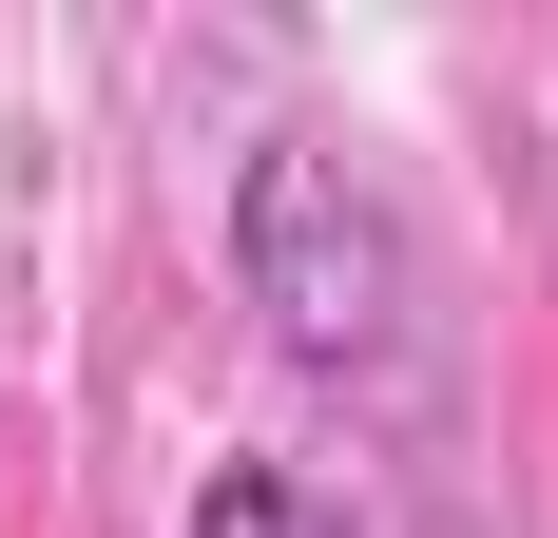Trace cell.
Returning a JSON list of instances; mask_svg holds the SVG:
<instances>
[{"label": "cell", "mask_w": 558, "mask_h": 538, "mask_svg": "<svg viewBox=\"0 0 558 538\" xmlns=\"http://www.w3.org/2000/svg\"><path fill=\"white\" fill-rule=\"evenodd\" d=\"M231 289L270 308L289 366H328V384H404L424 366V250H404L386 173L347 135H270L231 173Z\"/></svg>", "instance_id": "6da1fadb"}, {"label": "cell", "mask_w": 558, "mask_h": 538, "mask_svg": "<svg viewBox=\"0 0 558 538\" xmlns=\"http://www.w3.org/2000/svg\"><path fill=\"white\" fill-rule=\"evenodd\" d=\"M193 538H386V519H347L308 462H213L193 481Z\"/></svg>", "instance_id": "7a4b0ae2"}]
</instances>
